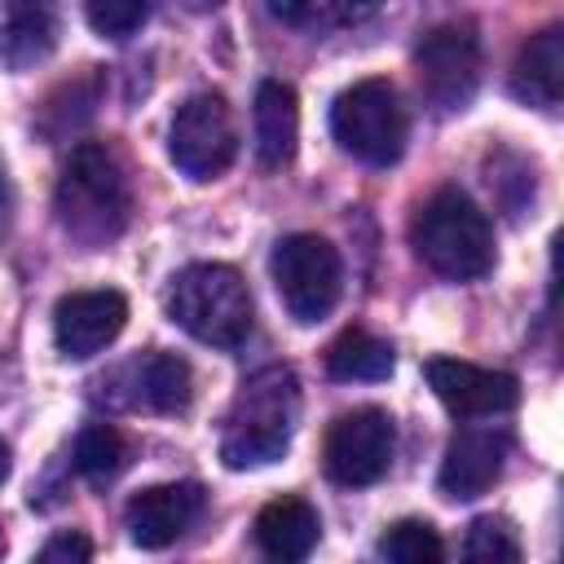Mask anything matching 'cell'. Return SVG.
Masks as SVG:
<instances>
[{"label": "cell", "mask_w": 564, "mask_h": 564, "mask_svg": "<svg viewBox=\"0 0 564 564\" xmlns=\"http://www.w3.org/2000/svg\"><path fill=\"white\" fill-rule=\"evenodd\" d=\"M9 471H13V454H9V445L0 441V485L9 480Z\"/></svg>", "instance_id": "27"}, {"label": "cell", "mask_w": 564, "mask_h": 564, "mask_svg": "<svg viewBox=\"0 0 564 564\" xmlns=\"http://www.w3.org/2000/svg\"><path fill=\"white\" fill-rule=\"evenodd\" d=\"M167 317L212 348H238L251 335V291L234 264H189L167 286Z\"/></svg>", "instance_id": "4"}, {"label": "cell", "mask_w": 564, "mask_h": 564, "mask_svg": "<svg viewBox=\"0 0 564 564\" xmlns=\"http://www.w3.org/2000/svg\"><path fill=\"white\" fill-rule=\"evenodd\" d=\"M123 379V401L137 405V410H150V414H185L189 401H194V375H189V361L176 357V352H141L137 361H128L119 370Z\"/></svg>", "instance_id": "14"}, {"label": "cell", "mask_w": 564, "mask_h": 564, "mask_svg": "<svg viewBox=\"0 0 564 564\" xmlns=\"http://www.w3.org/2000/svg\"><path fill=\"white\" fill-rule=\"evenodd\" d=\"M410 242L419 251V260L454 282H471L485 278L494 269V229L489 216L454 185L436 189L410 225Z\"/></svg>", "instance_id": "3"}, {"label": "cell", "mask_w": 564, "mask_h": 564, "mask_svg": "<svg viewBox=\"0 0 564 564\" xmlns=\"http://www.w3.org/2000/svg\"><path fill=\"white\" fill-rule=\"evenodd\" d=\"M75 467L88 476V480H110L128 467V441L119 427L110 423H93L75 436Z\"/></svg>", "instance_id": "21"}, {"label": "cell", "mask_w": 564, "mask_h": 564, "mask_svg": "<svg viewBox=\"0 0 564 564\" xmlns=\"http://www.w3.org/2000/svg\"><path fill=\"white\" fill-rule=\"evenodd\" d=\"M392 344L370 335V330H344L330 348H326V370L344 383H379L392 375Z\"/></svg>", "instance_id": "19"}, {"label": "cell", "mask_w": 564, "mask_h": 564, "mask_svg": "<svg viewBox=\"0 0 564 564\" xmlns=\"http://www.w3.org/2000/svg\"><path fill=\"white\" fill-rule=\"evenodd\" d=\"M9 216V172H4V159H0V220Z\"/></svg>", "instance_id": "26"}, {"label": "cell", "mask_w": 564, "mask_h": 564, "mask_svg": "<svg viewBox=\"0 0 564 564\" xmlns=\"http://www.w3.org/2000/svg\"><path fill=\"white\" fill-rule=\"evenodd\" d=\"M203 516V485L181 480V485H150L141 494H132L123 520H128V538L141 551H163L172 546L194 520Z\"/></svg>", "instance_id": "12"}, {"label": "cell", "mask_w": 564, "mask_h": 564, "mask_svg": "<svg viewBox=\"0 0 564 564\" xmlns=\"http://www.w3.org/2000/svg\"><path fill=\"white\" fill-rule=\"evenodd\" d=\"M330 132L339 150L370 167H388L405 150V110L388 79H357L330 106Z\"/></svg>", "instance_id": "5"}, {"label": "cell", "mask_w": 564, "mask_h": 564, "mask_svg": "<svg viewBox=\"0 0 564 564\" xmlns=\"http://www.w3.org/2000/svg\"><path fill=\"white\" fill-rule=\"evenodd\" d=\"M53 207L62 229L84 247H106L110 238H119L132 212V194L119 159L97 141H79L62 167Z\"/></svg>", "instance_id": "2"}, {"label": "cell", "mask_w": 564, "mask_h": 564, "mask_svg": "<svg viewBox=\"0 0 564 564\" xmlns=\"http://www.w3.org/2000/svg\"><path fill=\"white\" fill-rule=\"evenodd\" d=\"M414 75L419 88L441 110H463L480 84V40L463 22L432 26L414 48Z\"/></svg>", "instance_id": "9"}, {"label": "cell", "mask_w": 564, "mask_h": 564, "mask_svg": "<svg viewBox=\"0 0 564 564\" xmlns=\"http://www.w3.org/2000/svg\"><path fill=\"white\" fill-rule=\"evenodd\" d=\"M88 555H93V542H88L84 533H75V529L53 533V538L40 546V564H84Z\"/></svg>", "instance_id": "25"}, {"label": "cell", "mask_w": 564, "mask_h": 564, "mask_svg": "<svg viewBox=\"0 0 564 564\" xmlns=\"http://www.w3.org/2000/svg\"><path fill=\"white\" fill-rule=\"evenodd\" d=\"M0 555H4V533H0Z\"/></svg>", "instance_id": "28"}, {"label": "cell", "mask_w": 564, "mask_h": 564, "mask_svg": "<svg viewBox=\"0 0 564 564\" xmlns=\"http://www.w3.org/2000/svg\"><path fill=\"white\" fill-rule=\"evenodd\" d=\"M128 326V300L119 291H70L53 308V344L70 361H88Z\"/></svg>", "instance_id": "11"}, {"label": "cell", "mask_w": 564, "mask_h": 564, "mask_svg": "<svg viewBox=\"0 0 564 564\" xmlns=\"http://www.w3.org/2000/svg\"><path fill=\"white\" fill-rule=\"evenodd\" d=\"M269 273H273V286H278L282 308L300 326L322 322L339 304L344 264H339V251L326 238H317V234H286L273 247Z\"/></svg>", "instance_id": "6"}, {"label": "cell", "mask_w": 564, "mask_h": 564, "mask_svg": "<svg viewBox=\"0 0 564 564\" xmlns=\"http://www.w3.org/2000/svg\"><path fill=\"white\" fill-rule=\"evenodd\" d=\"M511 88L520 101L538 110L560 106V93H564V31L560 26H546L520 44L516 66H511Z\"/></svg>", "instance_id": "16"}, {"label": "cell", "mask_w": 564, "mask_h": 564, "mask_svg": "<svg viewBox=\"0 0 564 564\" xmlns=\"http://www.w3.org/2000/svg\"><path fill=\"white\" fill-rule=\"evenodd\" d=\"M379 555L392 560V564H441L445 542L427 520H397L379 538Z\"/></svg>", "instance_id": "22"}, {"label": "cell", "mask_w": 564, "mask_h": 564, "mask_svg": "<svg viewBox=\"0 0 564 564\" xmlns=\"http://www.w3.org/2000/svg\"><path fill=\"white\" fill-rule=\"evenodd\" d=\"M62 35L57 0H0V57L13 70L40 66Z\"/></svg>", "instance_id": "15"}, {"label": "cell", "mask_w": 564, "mask_h": 564, "mask_svg": "<svg viewBox=\"0 0 564 564\" xmlns=\"http://www.w3.org/2000/svg\"><path fill=\"white\" fill-rule=\"evenodd\" d=\"M423 375L436 401L458 419H494L520 405V379L507 370H489L458 357H432Z\"/></svg>", "instance_id": "10"}, {"label": "cell", "mask_w": 564, "mask_h": 564, "mask_svg": "<svg viewBox=\"0 0 564 564\" xmlns=\"http://www.w3.org/2000/svg\"><path fill=\"white\" fill-rule=\"evenodd\" d=\"M300 419V383L286 366L256 370L229 401L225 432H220V458L225 467H264L278 463L295 436Z\"/></svg>", "instance_id": "1"}, {"label": "cell", "mask_w": 564, "mask_h": 564, "mask_svg": "<svg viewBox=\"0 0 564 564\" xmlns=\"http://www.w3.org/2000/svg\"><path fill=\"white\" fill-rule=\"evenodd\" d=\"M203 4H220V0H203Z\"/></svg>", "instance_id": "29"}, {"label": "cell", "mask_w": 564, "mask_h": 564, "mask_svg": "<svg viewBox=\"0 0 564 564\" xmlns=\"http://www.w3.org/2000/svg\"><path fill=\"white\" fill-rule=\"evenodd\" d=\"M167 154L189 181H216L238 154V128L220 93H194L167 123Z\"/></svg>", "instance_id": "7"}, {"label": "cell", "mask_w": 564, "mask_h": 564, "mask_svg": "<svg viewBox=\"0 0 564 564\" xmlns=\"http://www.w3.org/2000/svg\"><path fill=\"white\" fill-rule=\"evenodd\" d=\"M251 123H256V159L264 167H282L295 159V141H300V101L295 88L282 79H264L256 88V106H251Z\"/></svg>", "instance_id": "17"}, {"label": "cell", "mask_w": 564, "mask_h": 564, "mask_svg": "<svg viewBox=\"0 0 564 564\" xmlns=\"http://www.w3.org/2000/svg\"><path fill=\"white\" fill-rule=\"evenodd\" d=\"M375 4L379 0H269V9L286 26H304V31H330V26L361 22Z\"/></svg>", "instance_id": "20"}, {"label": "cell", "mask_w": 564, "mask_h": 564, "mask_svg": "<svg viewBox=\"0 0 564 564\" xmlns=\"http://www.w3.org/2000/svg\"><path fill=\"white\" fill-rule=\"evenodd\" d=\"M463 555L471 564H516L520 560V542H516V529L498 516H480L471 520L467 529V542H463Z\"/></svg>", "instance_id": "23"}, {"label": "cell", "mask_w": 564, "mask_h": 564, "mask_svg": "<svg viewBox=\"0 0 564 564\" xmlns=\"http://www.w3.org/2000/svg\"><path fill=\"white\" fill-rule=\"evenodd\" d=\"M322 538V520H317V507L304 502V498H273L260 507L256 516V542L264 555L273 560H304Z\"/></svg>", "instance_id": "18"}, {"label": "cell", "mask_w": 564, "mask_h": 564, "mask_svg": "<svg viewBox=\"0 0 564 564\" xmlns=\"http://www.w3.org/2000/svg\"><path fill=\"white\" fill-rule=\"evenodd\" d=\"M84 13H88V26L106 40H128L145 13H150V0H84Z\"/></svg>", "instance_id": "24"}, {"label": "cell", "mask_w": 564, "mask_h": 564, "mask_svg": "<svg viewBox=\"0 0 564 564\" xmlns=\"http://www.w3.org/2000/svg\"><path fill=\"white\" fill-rule=\"evenodd\" d=\"M392 449H397V427H392V419H388L379 405H361V410L339 414V419L326 427L322 467H326V476H330L335 485L361 489V485H375V480L388 471Z\"/></svg>", "instance_id": "8"}, {"label": "cell", "mask_w": 564, "mask_h": 564, "mask_svg": "<svg viewBox=\"0 0 564 564\" xmlns=\"http://www.w3.org/2000/svg\"><path fill=\"white\" fill-rule=\"evenodd\" d=\"M502 458H507V432H498V427H463L449 441L445 458H441L436 485L454 502L480 498L502 476Z\"/></svg>", "instance_id": "13"}]
</instances>
